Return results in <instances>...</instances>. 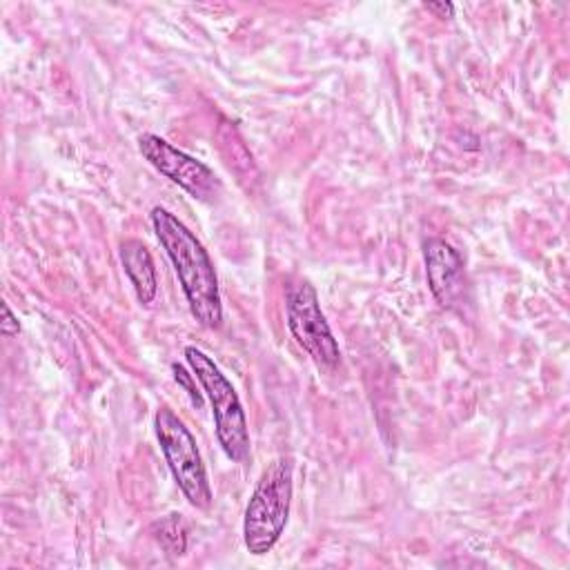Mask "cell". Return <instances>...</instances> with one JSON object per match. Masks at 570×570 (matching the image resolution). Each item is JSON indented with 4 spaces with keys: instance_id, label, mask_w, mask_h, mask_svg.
<instances>
[{
    "instance_id": "obj_2",
    "label": "cell",
    "mask_w": 570,
    "mask_h": 570,
    "mask_svg": "<svg viewBox=\"0 0 570 570\" xmlns=\"http://www.w3.org/2000/svg\"><path fill=\"white\" fill-rule=\"evenodd\" d=\"M292 503V463L281 456L274 459L254 485L243 517L245 548L261 557L267 554L281 539Z\"/></svg>"
},
{
    "instance_id": "obj_9",
    "label": "cell",
    "mask_w": 570,
    "mask_h": 570,
    "mask_svg": "<svg viewBox=\"0 0 570 570\" xmlns=\"http://www.w3.org/2000/svg\"><path fill=\"white\" fill-rule=\"evenodd\" d=\"M156 541L169 554H183L187 548V530L180 514H167L151 525Z\"/></svg>"
},
{
    "instance_id": "obj_7",
    "label": "cell",
    "mask_w": 570,
    "mask_h": 570,
    "mask_svg": "<svg viewBox=\"0 0 570 570\" xmlns=\"http://www.w3.org/2000/svg\"><path fill=\"white\" fill-rule=\"evenodd\" d=\"M423 258L428 285L436 303L459 309L468 301V281L459 252L443 238H430L423 245Z\"/></svg>"
},
{
    "instance_id": "obj_4",
    "label": "cell",
    "mask_w": 570,
    "mask_h": 570,
    "mask_svg": "<svg viewBox=\"0 0 570 570\" xmlns=\"http://www.w3.org/2000/svg\"><path fill=\"white\" fill-rule=\"evenodd\" d=\"M154 428L167 468L185 499L198 510H209L212 488L196 439L191 436L187 425L176 416L171 407L160 405L154 416Z\"/></svg>"
},
{
    "instance_id": "obj_5",
    "label": "cell",
    "mask_w": 570,
    "mask_h": 570,
    "mask_svg": "<svg viewBox=\"0 0 570 570\" xmlns=\"http://www.w3.org/2000/svg\"><path fill=\"white\" fill-rule=\"evenodd\" d=\"M287 327L296 343L323 367H334L341 358L338 343L325 321L318 294L312 283L294 281L285 289Z\"/></svg>"
},
{
    "instance_id": "obj_12",
    "label": "cell",
    "mask_w": 570,
    "mask_h": 570,
    "mask_svg": "<svg viewBox=\"0 0 570 570\" xmlns=\"http://www.w3.org/2000/svg\"><path fill=\"white\" fill-rule=\"evenodd\" d=\"M423 7L430 13H434L436 18H452L454 16V4H450V2H425Z\"/></svg>"
},
{
    "instance_id": "obj_11",
    "label": "cell",
    "mask_w": 570,
    "mask_h": 570,
    "mask_svg": "<svg viewBox=\"0 0 570 570\" xmlns=\"http://www.w3.org/2000/svg\"><path fill=\"white\" fill-rule=\"evenodd\" d=\"M171 370H174V376H176V381H178V383H183V385H185V390L189 392L191 401H194V403H200V394H198V392H196V387H194V381H196V376H194V374H187V372H185L180 365H176V363L171 365Z\"/></svg>"
},
{
    "instance_id": "obj_10",
    "label": "cell",
    "mask_w": 570,
    "mask_h": 570,
    "mask_svg": "<svg viewBox=\"0 0 570 570\" xmlns=\"http://www.w3.org/2000/svg\"><path fill=\"white\" fill-rule=\"evenodd\" d=\"M2 307V321H0V330L4 336H13L20 332V323H18V316L11 312V307L7 303L0 305Z\"/></svg>"
},
{
    "instance_id": "obj_6",
    "label": "cell",
    "mask_w": 570,
    "mask_h": 570,
    "mask_svg": "<svg viewBox=\"0 0 570 570\" xmlns=\"http://www.w3.org/2000/svg\"><path fill=\"white\" fill-rule=\"evenodd\" d=\"M138 151L142 158L174 185L185 189L191 198L200 203H214L220 196V180L216 174L200 160L191 158L183 149L174 147L156 134L138 136Z\"/></svg>"
},
{
    "instance_id": "obj_1",
    "label": "cell",
    "mask_w": 570,
    "mask_h": 570,
    "mask_svg": "<svg viewBox=\"0 0 570 570\" xmlns=\"http://www.w3.org/2000/svg\"><path fill=\"white\" fill-rule=\"evenodd\" d=\"M151 227L174 265L191 316L203 327H218L223 321V305L216 269L207 249L194 232L165 207L151 209Z\"/></svg>"
},
{
    "instance_id": "obj_3",
    "label": "cell",
    "mask_w": 570,
    "mask_h": 570,
    "mask_svg": "<svg viewBox=\"0 0 570 570\" xmlns=\"http://www.w3.org/2000/svg\"><path fill=\"white\" fill-rule=\"evenodd\" d=\"M185 358L209 399L212 416L216 423V436L223 452L227 454V459L236 463L245 461L249 456V432L236 390L220 372V367L203 350L187 345Z\"/></svg>"
},
{
    "instance_id": "obj_8",
    "label": "cell",
    "mask_w": 570,
    "mask_h": 570,
    "mask_svg": "<svg viewBox=\"0 0 570 570\" xmlns=\"http://www.w3.org/2000/svg\"><path fill=\"white\" fill-rule=\"evenodd\" d=\"M120 263L142 305H149L158 292L156 265L149 249L138 238H127L120 243Z\"/></svg>"
}]
</instances>
